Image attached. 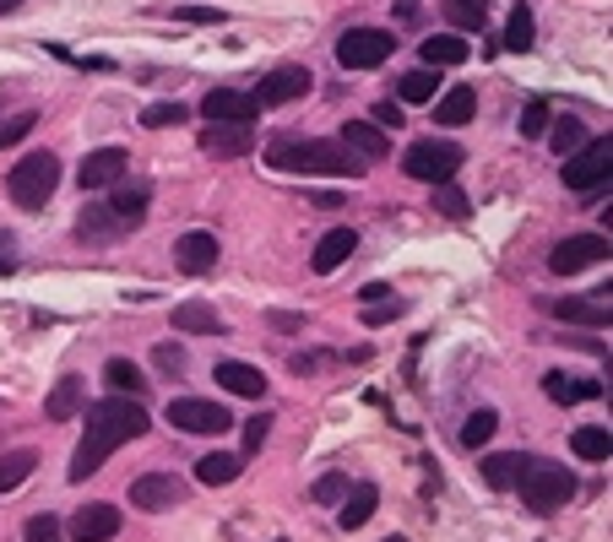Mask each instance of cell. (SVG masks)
Instances as JSON below:
<instances>
[{
	"mask_svg": "<svg viewBox=\"0 0 613 542\" xmlns=\"http://www.w3.org/2000/svg\"><path fill=\"white\" fill-rule=\"evenodd\" d=\"M440 11H446V22L456 33H484L489 27V0H446Z\"/></svg>",
	"mask_w": 613,
	"mask_h": 542,
	"instance_id": "obj_26",
	"label": "cell"
},
{
	"mask_svg": "<svg viewBox=\"0 0 613 542\" xmlns=\"http://www.w3.org/2000/svg\"><path fill=\"white\" fill-rule=\"evenodd\" d=\"M147 434V407L136 396H109V402H92L87 407V440L76 445L71 456V483H87L125 440H141Z\"/></svg>",
	"mask_w": 613,
	"mask_h": 542,
	"instance_id": "obj_1",
	"label": "cell"
},
{
	"mask_svg": "<svg viewBox=\"0 0 613 542\" xmlns=\"http://www.w3.org/2000/svg\"><path fill=\"white\" fill-rule=\"evenodd\" d=\"M82 396H87V386L76 380V375H65L49 396H43V418H54V424H65V418H76L82 413Z\"/></svg>",
	"mask_w": 613,
	"mask_h": 542,
	"instance_id": "obj_23",
	"label": "cell"
},
{
	"mask_svg": "<svg viewBox=\"0 0 613 542\" xmlns=\"http://www.w3.org/2000/svg\"><path fill=\"white\" fill-rule=\"evenodd\" d=\"M375 125H386V130H397V125H402V103H391V98H380V103H375Z\"/></svg>",
	"mask_w": 613,
	"mask_h": 542,
	"instance_id": "obj_48",
	"label": "cell"
},
{
	"mask_svg": "<svg viewBox=\"0 0 613 542\" xmlns=\"http://www.w3.org/2000/svg\"><path fill=\"white\" fill-rule=\"evenodd\" d=\"M174 326H179V331H196V337H212V331H223V320H217V315H212V304H201V299L179 304V310H174Z\"/></svg>",
	"mask_w": 613,
	"mask_h": 542,
	"instance_id": "obj_32",
	"label": "cell"
},
{
	"mask_svg": "<svg viewBox=\"0 0 613 542\" xmlns=\"http://www.w3.org/2000/svg\"><path fill=\"white\" fill-rule=\"evenodd\" d=\"M435 212H446V217H467V212H473V201H467V190H462V185L440 179V185H435Z\"/></svg>",
	"mask_w": 613,
	"mask_h": 542,
	"instance_id": "obj_39",
	"label": "cell"
},
{
	"mask_svg": "<svg viewBox=\"0 0 613 542\" xmlns=\"http://www.w3.org/2000/svg\"><path fill=\"white\" fill-rule=\"evenodd\" d=\"M402 168L413 179H424V185H440V179H451L462 168V147H451V141H413Z\"/></svg>",
	"mask_w": 613,
	"mask_h": 542,
	"instance_id": "obj_7",
	"label": "cell"
},
{
	"mask_svg": "<svg viewBox=\"0 0 613 542\" xmlns=\"http://www.w3.org/2000/svg\"><path fill=\"white\" fill-rule=\"evenodd\" d=\"M168 424L185 429V434H223L234 424V413L223 402H201V396H179L168 402Z\"/></svg>",
	"mask_w": 613,
	"mask_h": 542,
	"instance_id": "obj_9",
	"label": "cell"
},
{
	"mask_svg": "<svg viewBox=\"0 0 613 542\" xmlns=\"http://www.w3.org/2000/svg\"><path fill=\"white\" fill-rule=\"evenodd\" d=\"M27 542H65V527L43 511V516H27Z\"/></svg>",
	"mask_w": 613,
	"mask_h": 542,
	"instance_id": "obj_43",
	"label": "cell"
},
{
	"mask_svg": "<svg viewBox=\"0 0 613 542\" xmlns=\"http://www.w3.org/2000/svg\"><path fill=\"white\" fill-rule=\"evenodd\" d=\"M538 38V22H533V5H516L511 22H505V54H527Z\"/></svg>",
	"mask_w": 613,
	"mask_h": 542,
	"instance_id": "obj_31",
	"label": "cell"
},
{
	"mask_svg": "<svg viewBox=\"0 0 613 542\" xmlns=\"http://www.w3.org/2000/svg\"><path fill=\"white\" fill-rule=\"evenodd\" d=\"M424 65L429 71H446V65H462L467 60V43H462V33H440V38H424Z\"/></svg>",
	"mask_w": 613,
	"mask_h": 542,
	"instance_id": "obj_24",
	"label": "cell"
},
{
	"mask_svg": "<svg viewBox=\"0 0 613 542\" xmlns=\"http://www.w3.org/2000/svg\"><path fill=\"white\" fill-rule=\"evenodd\" d=\"M386 293H391V288H386V282H370V288H364V304H380V299H386Z\"/></svg>",
	"mask_w": 613,
	"mask_h": 542,
	"instance_id": "obj_51",
	"label": "cell"
},
{
	"mask_svg": "<svg viewBox=\"0 0 613 542\" xmlns=\"http://www.w3.org/2000/svg\"><path fill=\"white\" fill-rule=\"evenodd\" d=\"M609 163H613V141L609 136H587L565 157V185L571 190H598V185H609Z\"/></svg>",
	"mask_w": 613,
	"mask_h": 542,
	"instance_id": "obj_6",
	"label": "cell"
},
{
	"mask_svg": "<svg viewBox=\"0 0 613 542\" xmlns=\"http://www.w3.org/2000/svg\"><path fill=\"white\" fill-rule=\"evenodd\" d=\"M217 386L234 391V396H266V375L255 364H239V358H223L217 364Z\"/></svg>",
	"mask_w": 613,
	"mask_h": 542,
	"instance_id": "obj_21",
	"label": "cell"
},
{
	"mask_svg": "<svg viewBox=\"0 0 613 542\" xmlns=\"http://www.w3.org/2000/svg\"><path fill=\"white\" fill-rule=\"evenodd\" d=\"M266 163L283 174H321V179H359L364 163L342 141H310V136H272Z\"/></svg>",
	"mask_w": 613,
	"mask_h": 542,
	"instance_id": "obj_2",
	"label": "cell"
},
{
	"mask_svg": "<svg viewBox=\"0 0 613 542\" xmlns=\"http://www.w3.org/2000/svg\"><path fill=\"white\" fill-rule=\"evenodd\" d=\"M16 261H22V255H16V234H11V228H0V277H11V272H16Z\"/></svg>",
	"mask_w": 613,
	"mask_h": 542,
	"instance_id": "obj_46",
	"label": "cell"
},
{
	"mask_svg": "<svg viewBox=\"0 0 613 542\" xmlns=\"http://www.w3.org/2000/svg\"><path fill=\"white\" fill-rule=\"evenodd\" d=\"M495 429H500V413H495V407H478V413H467V424H462V445L478 451V445L495 440Z\"/></svg>",
	"mask_w": 613,
	"mask_h": 542,
	"instance_id": "obj_36",
	"label": "cell"
},
{
	"mask_svg": "<svg viewBox=\"0 0 613 542\" xmlns=\"http://www.w3.org/2000/svg\"><path fill=\"white\" fill-rule=\"evenodd\" d=\"M571 445H576V456H581V462H609V456H613L609 429H576V440H571Z\"/></svg>",
	"mask_w": 613,
	"mask_h": 542,
	"instance_id": "obj_38",
	"label": "cell"
},
{
	"mask_svg": "<svg viewBox=\"0 0 613 542\" xmlns=\"http://www.w3.org/2000/svg\"><path fill=\"white\" fill-rule=\"evenodd\" d=\"M141 125H147V130H168V125H185V103H147V109H141Z\"/></svg>",
	"mask_w": 613,
	"mask_h": 542,
	"instance_id": "obj_40",
	"label": "cell"
},
{
	"mask_svg": "<svg viewBox=\"0 0 613 542\" xmlns=\"http://www.w3.org/2000/svg\"><path fill=\"white\" fill-rule=\"evenodd\" d=\"M33 125H38V114L33 109H16L11 119H0V147H16L22 136H33Z\"/></svg>",
	"mask_w": 613,
	"mask_h": 542,
	"instance_id": "obj_41",
	"label": "cell"
},
{
	"mask_svg": "<svg viewBox=\"0 0 613 542\" xmlns=\"http://www.w3.org/2000/svg\"><path fill=\"white\" fill-rule=\"evenodd\" d=\"M201 114H207L212 125H250V119H255V98H250V92H234V87H212V92L201 98Z\"/></svg>",
	"mask_w": 613,
	"mask_h": 542,
	"instance_id": "obj_12",
	"label": "cell"
},
{
	"mask_svg": "<svg viewBox=\"0 0 613 542\" xmlns=\"http://www.w3.org/2000/svg\"><path fill=\"white\" fill-rule=\"evenodd\" d=\"M266 434H272V418H266V413H261V418H250V424H245V451H261V445H266Z\"/></svg>",
	"mask_w": 613,
	"mask_h": 542,
	"instance_id": "obj_45",
	"label": "cell"
},
{
	"mask_svg": "<svg viewBox=\"0 0 613 542\" xmlns=\"http://www.w3.org/2000/svg\"><path fill=\"white\" fill-rule=\"evenodd\" d=\"M109 190H114V201H109V206H114L125 223H136V217L147 212V201H152V190H147V185H125V179H120V185H109Z\"/></svg>",
	"mask_w": 613,
	"mask_h": 542,
	"instance_id": "obj_35",
	"label": "cell"
},
{
	"mask_svg": "<svg viewBox=\"0 0 613 542\" xmlns=\"http://www.w3.org/2000/svg\"><path fill=\"white\" fill-rule=\"evenodd\" d=\"M375 505H380V489H370V483L348 489V494H342V532H359V527L375 516Z\"/></svg>",
	"mask_w": 613,
	"mask_h": 542,
	"instance_id": "obj_25",
	"label": "cell"
},
{
	"mask_svg": "<svg viewBox=\"0 0 613 542\" xmlns=\"http://www.w3.org/2000/svg\"><path fill=\"white\" fill-rule=\"evenodd\" d=\"M33 467H38V451H5L0 456V494H16L33 478Z\"/></svg>",
	"mask_w": 613,
	"mask_h": 542,
	"instance_id": "obj_30",
	"label": "cell"
},
{
	"mask_svg": "<svg viewBox=\"0 0 613 542\" xmlns=\"http://www.w3.org/2000/svg\"><path fill=\"white\" fill-rule=\"evenodd\" d=\"M304 92H310V71L304 65H277V71L261 76V87L250 98H255V109H277V103H293Z\"/></svg>",
	"mask_w": 613,
	"mask_h": 542,
	"instance_id": "obj_10",
	"label": "cell"
},
{
	"mask_svg": "<svg viewBox=\"0 0 613 542\" xmlns=\"http://www.w3.org/2000/svg\"><path fill=\"white\" fill-rule=\"evenodd\" d=\"M391 315H397V304H391V310H386V304H370V310H364L359 320H364V326H386Z\"/></svg>",
	"mask_w": 613,
	"mask_h": 542,
	"instance_id": "obj_50",
	"label": "cell"
},
{
	"mask_svg": "<svg viewBox=\"0 0 613 542\" xmlns=\"http://www.w3.org/2000/svg\"><path fill=\"white\" fill-rule=\"evenodd\" d=\"M397 98H402V103H435V98H440V71H429V65H424V71H408V76L397 81Z\"/></svg>",
	"mask_w": 613,
	"mask_h": 542,
	"instance_id": "obj_27",
	"label": "cell"
},
{
	"mask_svg": "<svg viewBox=\"0 0 613 542\" xmlns=\"http://www.w3.org/2000/svg\"><path fill=\"white\" fill-rule=\"evenodd\" d=\"M120 234H125V217L114 206H82V217H76L82 244H120Z\"/></svg>",
	"mask_w": 613,
	"mask_h": 542,
	"instance_id": "obj_16",
	"label": "cell"
},
{
	"mask_svg": "<svg viewBox=\"0 0 613 542\" xmlns=\"http://www.w3.org/2000/svg\"><path fill=\"white\" fill-rule=\"evenodd\" d=\"M391 49H397V43H391L386 27H348V33L337 38V65H342V71H375V65H386Z\"/></svg>",
	"mask_w": 613,
	"mask_h": 542,
	"instance_id": "obj_5",
	"label": "cell"
},
{
	"mask_svg": "<svg viewBox=\"0 0 613 542\" xmlns=\"http://www.w3.org/2000/svg\"><path fill=\"white\" fill-rule=\"evenodd\" d=\"M125 147H98V152H87L82 157V190H109V185H120L125 179Z\"/></svg>",
	"mask_w": 613,
	"mask_h": 542,
	"instance_id": "obj_13",
	"label": "cell"
},
{
	"mask_svg": "<svg viewBox=\"0 0 613 542\" xmlns=\"http://www.w3.org/2000/svg\"><path fill=\"white\" fill-rule=\"evenodd\" d=\"M516 489H522V500H527L538 516H554L560 505H571V500H576V478H571L560 462H538V456H527V462H522Z\"/></svg>",
	"mask_w": 613,
	"mask_h": 542,
	"instance_id": "obj_4",
	"label": "cell"
},
{
	"mask_svg": "<svg viewBox=\"0 0 613 542\" xmlns=\"http://www.w3.org/2000/svg\"><path fill=\"white\" fill-rule=\"evenodd\" d=\"M603 255H609V234L587 228V234H571V239H560V244L549 250V272L571 277V272H587V266H598Z\"/></svg>",
	"mask_w": 613,
	"mask_h": 542,
	"instance_id": "obj_8",
	"label": "cell"
},
{
	"mask_svg": "<svg viewBox=\"0 0 613 542\" xmlns=\"http://www.w3.org/2000/svg\"><path fill=\"white\" fill-rule=\"evenodd\" d=\"M152 358H158V369H163V375H179V369H185V353H179L174 342H163Z\"/></svg>",
	"mask_w": 613,
	"mask_h": 542,
	"instance_id": "obj_47",
	"label": "cell"
},
{
	"mask_svg": "<svg viewBox=\"0 0 613 542\" xmlns=\"http://www.w3.org/2000/svg\"><path fill=\"white\" fill-rule=\"evenodd\" d=\"M522 451H495V456H484V483L489 489H516V472H522Z\"/></svg>",
	"mask_w": 613,
	"mask_h": 542,
	"instance_id": "obj_29",
	"label": "cell"
},
{
	"mask_svg": "<svg viewBox=\"0 0 613 542\" xmlns=\"http://www.w3.org/2000/svg\"><path fill=\"white\" fill-rule=\"evenodd\" d=\"M179 16H185V22H223V11H212V5H185Z\"/></svg>",
	"mask_w": 613,
	"mask_h": 542,
	"instance_id": "obj_49",
	"label": "cell"
},
{
	"mask_svg": "<svg viewBox=\"0 0 613 542\" xmlns=\"http://www.w3.org/2000/svg\"><path fill=\"white\" fill-rule=\"evenodd\" d=\"M353 250H359V234H353V228H331V234L315 244V255H310V272H321V277H326V272H337V266H342Z\"/></svg>",
	"mask_w": 613,
	"mask_h": 542,
	"instance_id": "obj_19",
	"label": "cell"
},
{
	"mask_svg": "<svg viewBox=\"0 0 613 542\" xmlns=\"http://www.w3.org/2000/svg\"><path fill=\"white\" fill-rule=\"evenodd\" d=\"M5 190L22 212H43L60 190V157L54 152H27L11 174H5Z\"/></svg>",
	"mask_w": 613,
	"mask_h": 542,
	"instance_id": "obj_3",
	"label": "cell"
},
{
	"mask_svg": "<svg viewBox=\"0 0 613 542\" xmlns=\"http://www.w3.org/2000/svg\"><path fill=\"white\" fill-rule=\"evenodd\" d=\"M478 114V92L473 87H451V92H440V103H435V125H467Z\"/></svg>",
	"mask_w": 613,
	"mask_h": 542,
	"instance_id": "obj_22",
	"label": "cell"
},
{
	"mask_svg": "<svg viewBox=\"0 0 613 542\" xmlns=\"http://www.w3.org/2000/svg\"><path fill=\"white\" fill-rule=\"evenodd\" d=\"M16 5H27V0H0V16H11Z\"/></svg>",
	"mask_w": 613,
	"mask_h": 542,
	"instance_id": "obj_52",
	"label": "cell"
},
{
	"mask_svg": "<svg viewBox=\"0 0 613 542\" xmlns=\"http://www.w3.org/2000/svg\"><path fill=\"white\" fill-rule=\"evenodd\" d=\"M554 315L571 320V326H609V304L603 299H565Z\"/></svg>",
	"mask_w": 613,
	"mask_h": 542,
	"instance_id": "obj_34",
	"label": "cell"
},
{
	"mask_svg": "<svg viewBox=\"0 0 613 542\" xmlns=\"http://www.w3.org/2000/svg\"><path fill=\"white\" fill-rule=\"evenodd\" d=\"M174 261H179V272H212V266H217V234H207V228L179 234Z\"/></svg>",
	"mask_w": 613,
	"mask_h": 542,
	"instance_id": "obj_17",
	"label": "cell"
},
{
	"mask_svg": "<svg viewBox=\"0 0 613 542\" xmlns=\"http://www.w3.org/2000/svg\"><path fill=\"white\" fill-rule=\"evenodd\" d=\"M250 125H207L201 130V152L207 157H245L250 152Z\"/></svg>",
	"mask_w": 613,
	"mask_h": 542,
	"instance_id": "obj_18",
	"label": "cell"
},
{
	"mask_svg": "<svg viewBox=\"0 0 613 542\" xmlns=\"http://www.w3.org/2000/svg\"><path fill=\"white\" fill-rule=\"evenodd\" d=\"M342 494H348V478H337V472H331V478H321V483H315V505H337V500H342Z\"/></svg>",
	"mask_w": 613,
	"mask_h": 542,
	"instance_id": "obj_44",
	"label": "cell"
},
{
	"mask_svg": "<svg viewBox=\"0 0 613 542\" xmlns=\"http://www.w3.org/2000/svg\"><path fill=\"white\" fill-rule=\"evenodd\" d=\"M581 141H587V130H581V119H576V114H565V119H549V147H554L560 157H571Z\"/></svg>",
	"mask_w": 613,
	"mask_h": 542,
	"instance_id": "obj_37",
	"label": "cell"
},
{
	"mask_svg": "<svg viewBox=\"0 0 613 542\" xmlns=\"http://www.w3.org/2000/svg\"><path fill=\"white\" fill-rule=\"evenodd\" d=\"M543 396L549 402H560V407H576V402H598L603 396V386L598 380H576V375H543Z\"/></svg>",
	"mask_w": 613,
	"mask_h": 542,
	"instance_id": "obj_20",
	"label": "cell"
},
{
	"mask_svg": "<svg viewBox=\"0 0 613 542\" xmlns=\"http://www.w3.org/2000/svg\"><path fill=\"white\" fill-rule=\"evenodd\" d=\"M239 467H245L239 456H228V451H212V456H201V462H196V478H201L207 489H217V483H234V478H239Z\"/></svg>",
	"mask_w": 613,
	"mask_h": 542,
	"instance_id": "obj_33",
	"label": "cell"
},
{
	"mask_svg": "<svg viewBox=\"0 0 613 542\" xmlns=\"http://www.w3.org/2000/svg\"><path fill=\"white\" fill-rule=\"evenodd\" d=\"M114 532H120V511L114 505H82L71 516V527H65L71 542H109Z\"/></svg>",
	"mask_w": 613,
	"mask_h": 542,
	"instance_id": "obj_14",
	"label": "cell"
},
{
	"mask_svg": "<svg viewBox=\"0 0 613 542\" xmlns=\"http://www.w3.org/2000/svg\"><path fill=\"white\" fill-rule=\"evenodd\" d=\"M342 147H348L359 163H380V157L391 152V136H386L380 125H370V119H348V125H342Z\"/></svg>",
	"mask_w": 613,
	"mask_h": 542,
	"instance_id": "obj_15",
	"label": "cell"
},
{
	"mask_svg": "<svg viewBox=\"0 0 613 542\" xmlns=\"http://www.w3.org/2000/svg\"><path fill=\"white\" fill-rule=\"evenodd\" d=\"M179 500H185V483L174 472H147V478L130 483V505L136 511H174Z\"/></svg>",
	"mask_w": 613,
	"mask_h": 542,
	"instance_id": "obj_11",
	"label": "cell"
},
{
	"mask_svg": "<svg viewBox=\"0 0 613 542\" xmlns=\"http://www.w3.org/2000/svg\"><path fill=\"white\" fill-rule=\"evenodd\" d=\"M103 380H109L114 396H141V391H147V375H141L130 358H109V364H103Z\"/></svg>",
	"mask_w": 613,
	"mask_h": 542,
	"instance_id": "obj_28",
	"label": "cell"
},
{
	"mask_svg": "<svg viewBox=\"0 0 613 542\" xmlns=\"http://www.w3.org/2000/svg\"><path fill=\"white\" fill-rule=\"evenodd\" d=\"M549 119H554V114H549V98H533V103L522 109V136H527V141H533V136H543V130H549Z\"/></svg>",
	"mask_w": 613,
	"mask_h": 542,
	"instance_id": "obj_42",
	"label": "cell"
}]
</instances>
